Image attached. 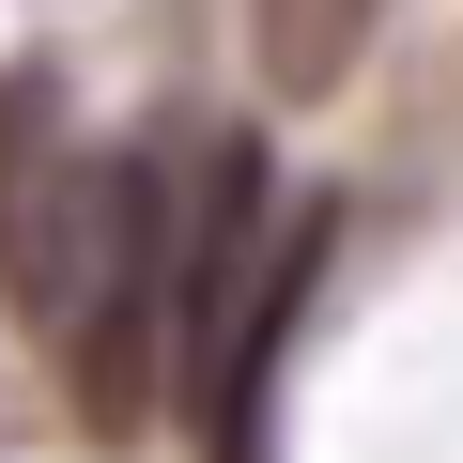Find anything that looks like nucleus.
Listing matches in <instances>:
<instances>
[{
  "instance_id": "f257e3e1",
  "label": "nucleus",
  "mask_w": 463,
  "mask_h": 463,
  "mask_svg": "<svg viewBox=\"0 0 463 463\" xmlns=\"http://www.w3.org/2000/svg\"><path fill=\"white\" fill-rule=\"evenodd\" d=\"M0 294L93 432H139L185 371V155H109L47 93H0Z\"/></svg>"
},
{
  "instance_id": "f03ea898",
  "label": "nucleus",
  "mask_w": 463,
  "mask_h": 463,
  "mask_svg": "<svg viewBox=\"0 0 463 463\" xmlns=\"http://www.w3.org/2000/svg\"><path fill=\"white\" fill-rule=\"evenodd\" d=\"M371 32H386V0H248V62H263L279 109H325L371 62Z\"/></svg>"
}]
</instances>
